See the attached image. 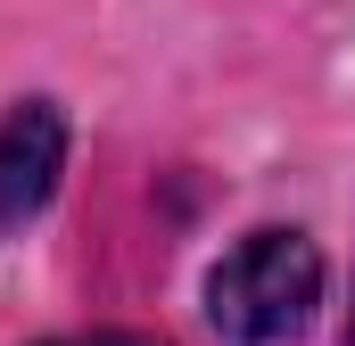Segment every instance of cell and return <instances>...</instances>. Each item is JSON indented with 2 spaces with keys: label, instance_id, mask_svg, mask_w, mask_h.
<instances>
[{
  "label": "cell",
  "instance_id": "3",
  "mask_svg": "<svg viewBox=\"0 0 355 346\" xmlns=\"http://www.w3.org/2000/svg\"><path fill=\"white\" fill-rule=\"evenodd\" d=\"M58 346H157V338H132V330H99V338H58Z\"/></svg>",
  "mask_w": 355,
  "mask_h": 346
},
{
  "label": "cell",
  "instance_id": "1",
  "mask_svg": "<svg viewBox=\"0 0 355 346\" xmlns=\"http://www.w3.org/2000/svg\"><path fill=\"white\" fill-rule=\"evenodd\" d=\"M322 297V256L306 231H248L232 256L207 272V322L232 346L297 338Z\"/></svg>",
  "mask_w": 355,
  "mask_h": 346
},
{
  "label": "cell",
  "instance_id": "4",
  "mask_svg": "<svg viewBox=\"0 0 355 346\" xmlns=\"http://www.w3.org/2000/svg\"><path fill=\"white\" fill-rule=\"evenodd\" d=\"M347 346H355V313H347Z\"/></svg>",
  "mask_w": 355,
  "mask_h": 346
},
{
  "label": "cell",
  "instance_id": "2",
  "mask_svg": "<svg viewBox=\"0 0 355 346\" xmlns=\"http://www.w3.org/2000/svg\"><path fill=\"white\" fill-rule=\"evenodd\" d=\"M58 165H67V116L50 99L8 107L0 116V231H17L58 190Z\"/></svg>",
  "mask_w": 355,
  "mask_h": 346
}]
</instances>
